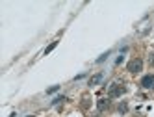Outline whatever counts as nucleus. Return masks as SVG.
<instances>
[{"label": "nucleus", "instance_id": "39448f33", "mask_svg": "<svg viewBox=\"0 0 154 117\" xmlns=\"http://www.w3.org/2000/svg\"><path fill=\"white\" fill-rule=\"evenodd\" d=\"M108 106H109V99H98V102H97V108L98 110H106L108 108Z\"/></svg>", "mask_w": 154, "mask_h": 117}, {"label": "nucleus", "instance_id": "9b49d317", "mask_svg": "<svg viewBox=\"0 0 154 117\" xmlns=\"http://www.w3.org/2000/svg\"><path fill=\"white\" fill-rule=\"evenodd\" d=\"M150 65H154V54L150 56Z\"/></svg>", "mask_w": 154, "mask_h": 117}, {"label": "nucleus", "instance_id": "ddd939ff", "mask_svg": "<svg viewBox=\"0 0 154 117\" xmlns=\"http://www.w3.org/2000/svg\"><path fill=\"white\" fill-rule=\"evenodd\" d=\"M26 117H34V115H26Z\"/></svg>", "mask_w": 154, "mask_h": 117}, {"label": "nucleus", "instance_id": "0eeeda50", "mask_svg": "<svg viewBox=\"0 0 154 117\" xmlns=\"http://www.w3.org/2000/svg\"><path fill=\"white\" fill-rule=\"evenodd\" d=\"M109 54H112V50H108V52H104V54H102V56H100V58H98V60H97V63H102V61H106V60H108V56H109Z\"/></svg>", "mask_w": 154, "mask_h": 117}, {"label": "nucleus", "instance_id": "f257e3e1", "mask_svg": "<svg viewBox=\"0 0 154 117\" xmlns=\"http://www.w3.org/2000/svg\"><path fill=\"white\" fill-rule=\"evenodd\" d=\"M126 93V88L123 84H112L108 89V99H117V97H123Z\"/></svg>", "mask_w": 154, "mask_h": 117}, {"label": "nucleus", "instance_id": "423d86ee", "mask_svg": "<svg viewBox=\"0 0 154 117\" xmlns=\"http://www.w3.org/2000/svg\"><path fill=\"white\" fill-rule=\"evenodd\" d=\"M56 45H58V41H52V43H50V45H48V47L45 48V56L48 54V52H52L54 48H56Z\"/></svg>", "mask_w": 154, "mask_h": 117}, {"label": "nucleus", "instance_id": "9d476101", "mask_svg": "<svg viewBox=\"0 0 154 117\" xmlns=\"http://www.w3.org/2000/svg\"><path fill=\"white\" fill-rule=\"evenodd\" d=\"M58 89H60V86H52V88H48V89H47V95H52V93H56Z\"/></svg>", "mask_w": 154, "mask_h": 117}, {"label": "nucleus", "instance_id": "f03ea898", "mask_svg": "<svg viewBox=\"0 0 154 117\" xmlns=\"http://www.w3.org/2000/svg\"><path fill=\"white\" fill-rule=\"evenodd\" d=\"M126 71L132 72V74H137L143 71V60L141 58H134V60H130L128 61V65H126Z\"/></svg>", "mask_w": 154, "mask_h": 117}, {"label": "nucleus", "instance_id": "7ed1b4c3", "mask_svg": "<svg viewBox=\"0 0 154 117\" xmlns=\"http://www.w3.org/2000/svg\"><path fill=\"white\" fill-rule=\"evenodd\" d=\"M141 88L143 89H154V74H145V76L141 78Z\"/></svg>", "mask_w": 154, "mask_h": 117}, {"label": "nucleus", "instance_id": "1a4fd4ad", "mask_svg": "<svg viewBox=\"0 0 154 117\" xmlns=\"http://www.w3.org/2000/svg\"><path fill=\"white\" fill-rule=\"evenodd\" d=\"M63 100H65V97H63V95H60V97H56L50 104H52V106H56V104H60V102H63Z\"/></svg>", "mask_w": 154, "mask_h": 117}, {"label": "nucleus", "instance_id": "f8f14e48", "mask_svg": "<svg viewBox=\"0 0 154 117\" xmlns=\"http://www.w3.org/2000/svg\"><path fill=\"white\" fill-rule=\"evenodd\" d=\"M15 115H17V113H11V115H9V117H15Z\"/></svg>", "mask_w": 154, "mask_h": 117}, {"label": "nucleus", "instance_id": "6e6552de", "mask_svg": "<svg viewBox=\"0 0 154 117\" xmlns=\"http://www.w3.org/2000/svg\"><path fill=\"white\" fill-rule=\"evenodd\" d=\"M126 110H128V104L126 102H121L119 104V113H126Z\"/></svg>", "mask_w": 154, "mask_h": 117}, {"label": "nucleus", "instance_id": "20e7f679", "mask_svg": "<svg viewBox=\"0 0 154 117\" xmlns=\"http://www.w3.org/2000/svg\"><path fill=\"white\" fill-rule=\"evenodd\" d=\"M104 80V72H98V74H95V76H91L89 78V88H95V86H98Z\"/></svg>", "mask_w": 154, "mask_h": 117}]
</instances>
